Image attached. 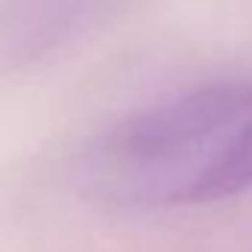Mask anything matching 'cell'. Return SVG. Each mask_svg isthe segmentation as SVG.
I'll return each mask as SVG.
<instances>
[{
  "instance_id": "cell-1",
  "label": "cell",
  "mask_w": 252,
  "mask_h": 252,
  "mask_svg": "<svg viewBox=\"0 0 252 252\" xmlns=\"http://www.w3.org/2000/svg\"><path fill=\"white\" fill-rule=\"evenodd\" d=\"M252 116V80H217L122 119L107 134V155L122 166H160L234 131Z\"/></svg>"
},
{
  "instance_id": "cell-2",
  "label": "cell",
  "mask_w": 252,
  "mask_h": 252,
  "mask_svg": "<svg viewBox=\"0 0 252 252\" xmlns=\"http://www.w3.org/2000/svg\"><path fill=\"white\" fill-rule=\"evenodd\" d=\"M128 0H0V71L48 63L107 27Z\"/></svg>"
},
{
  "instance_id": "cell-3",
  "label": "cell",
  "mask_w": 252,
  "mask_h": 252,
  "mask_svg": "<svg viewBox=\"0 0 252 252\" xmlns=\"http://www.w3.org/2000/svg\"><path fill=\"white\" fill-rule=\"evenodd\" d=\"M252 190V116L237 125L228 140L169 193L172 205H211Z\"/></svg>"
}]
</instances>
